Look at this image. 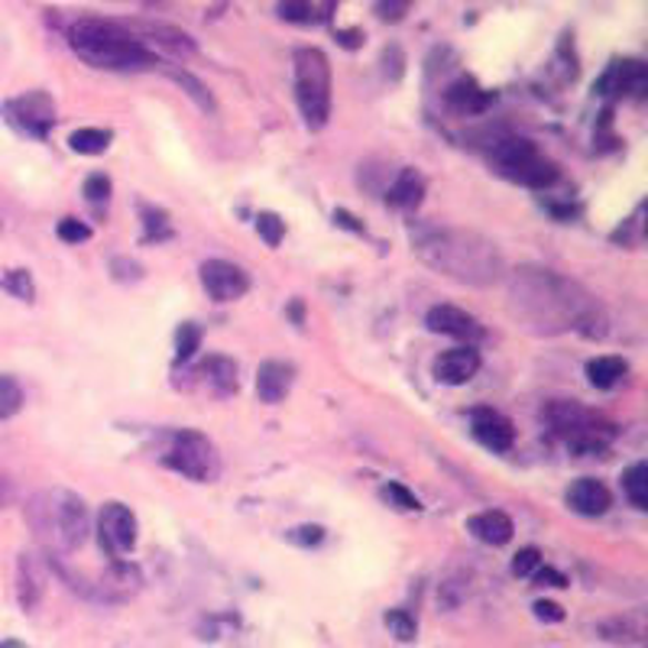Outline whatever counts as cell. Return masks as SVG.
<instances>
[{
	"label": "cell",
	"mask_w": 648,
	"mask_h": 648,
	"mask_svg": "<svg viewBox=\"0 0 648 648\" xmlns=\"http://www.w3.org/2000/svg\"><path fill=\"white\" fill-rule=\"evenodd\" d=\"M513 302L516 308L538 325V331H580L587 338H604L606 325L597 302L574 282H567L555 272L542 269H522L513 279Z\"/></svg>",
	"instance_id": "6da1fadb"
},
{
	"label": "cell",
	"mask_w": 648,
	"mask_h": 648,
	"mask_svg": "<svg viewBox=\"0 0 648 648\" xmlns=\"http://www.w3.org/2000/svg\"><path fill=\"white\" fill-rule=\"evenodd\" d=\"M412 250L432 269L471 286H490L503 272V259L496 254V247L457 227H438V224L412 227Z\"/></svg>",
	"instance_id": "7a4b0ae2"
},
{
	"label": "cell",
	"mask_w": 648,
	"mask_h": 648,
	"mask_svg": "<svg viewBox=\"0 0 648 648\" xmlns=\"http://www.w3.org/2000/svg\"><path fill=\"white\" fill-rule=\"evenodd\" d=\"M69 49L91 69L107 72H140L156 65V55L143 45V40H136L121 23L97 17H82L69 27Z\"/></svg>",
	"instance_id": "3957f363"
},
{
	"label": "cell",
	"mask_w": 648,
	"mask_h": 648,
	"mask_svg": "<svg viewBox=\"0 0 648 648\" xmlns=\"http://www.w3.org/2000/svg\"><path fill=\"white\" fill-rule=\"evenodd\" d=\"M296 101L305 117V127L321 130L331 117V62L321 49H296Z\"/></svg>",
	"instance_id": "277c9868"
},
{
	"label": "cell",
	"mask_w": 648,
	"mask_h": 648,
	"mask_svg": "<svg viewBox=\"0 0 648 648\" xmlns=\"http://www.w3.org/2000/svg\"><path fill=\"white\" fill-rule=\"evenodd\" d=\"M545 419L555 432L567 438V448L574 454H600L613 434V429L600 422L594 412H587L577 402H564V399H555L545 405Z\"/></svg>",
	"instance_id": "5b68a950"
},
{
	"label": "cell",
	"mask_w": 648,
	"mask_h": 648,
	"mask_svg": "<svg viewBox=\"0 0 648 648\" xmlns=\"http://www.w3.org/2000/svg\"><path fill=\"white\" fill-rule=\"evenodd\" d=\"M493 163L506 178H513L518 185H528V188H548L558 178V166L552 160H545L532 140H522V136L500 140L493 146Z\"/></svg>",
	"instance_id": "8992f818"
},
{
	"label": "cell",
	"mask_w": 648,
	"mask_h": 648,
	"mask_svg": "<svg viewBox=\"0 0 648 648\" xmlns=\"http://www.w3.org/2000/svg\"><path fill=\"white\" fill-rule=\"evenodd\" d=\"M166 467H173L175 474L188 476V480H212L217 471L215 448L205 434L198 432H175L169 438V448L163 454Z\"/></svg>",
	"instance_id": "52a82bcc"
},
{
	"label": "cell",
	"mask_w": 648,
	"mask_h": 648,
	"mask_svg": "<svg viewBox=\"0 0 648 648\" xmlns=\"http://www.w3.org/2000/svg\"><path fill=\"white\" fill-rule=\"evenodd\" d=\"M49 525L65 552L82 548L88 538V506L75 493H52L49 496Z\"/></svg>",
	"instance_id": "ba28073f"
},
{
	"label": "cell",
	"mask_w": 648,
	"mask_h": 648,
	"mask_svg": "<svg viewBox=\"0 0 648 648\" xmlns=\"http://www.w3.org/2000/svg\"><path fill=\"white\" fill-rule=\"evenodd\" d=\"M10 127H17L27 136H45L55 124V104L45 91H27L23 97L7 101L3 107Z\"/></svg>",
	"instance_id": "9c48e42d"
},
{
	"label": "cell",
	"mask_w": 648,
	"mask_h": 648,
	"mask_svg": "<svg viewBox=\"0 0 648 648\" xmlns=\"http://www.w3.org/2000/svg\"><path fill=\"white\" fill-rule=\"evenodd\" d=\"M97 532H101V548L111 558H121L136 545V516L124 503H107L97 518Z\"/></svg>",
	"instance_id": "30bf717a"
},
{
	"label": "cell",
	"mask_w": 648,
	"mask_h": 648,
	"mask_svg": "<svg viewBox=\"0 0 648 648\" xmlns=\"http://www.w3.org/2000/svg\"><path fill=\"white\" fill-rule=\"evenodd\" d=\"M202 286L208 289V296L215 302H234V299H244L247 289H250V279L240 266L227 263V259H208L202 266Z\"/></svg>",
	"instance_id": "8fae6325"
},
{
	"label": "cell",
	"mask_w": 648,
	"mask_h": 648,
	"mask_svg": "<svg viewBox=\"0 0 648 648\" xmlns=\"http://www.w3.org/2000/svg\"><path fill=\"white\" fill-rule=\"evenodd\" d=\"M600 94H626V97H642L648 91V69L639 59H623L613 62L597 82Z\"/></svg>",
	"instance_id": "7c38bea8"
},
{
	"label": "cell",
	"mask_w": 648,
	"mask_h": 648,
	"mask_svg": "<svg viewBox=\"0 0 648 648\" xmlns=\"http://www.w3.org/2000/svg\"><path fill=\"white\" fill-rule=\"evenodd\" d=\"M425 325L432 328L434 335H448V338H457V341H467L474 347L483 338V328L474 315H467L464 308H454V305H434L425 318Z\"/></svg>",
	"instance_id": "4fadbf2b"
},
{
	"label": "cell",
	"mask_w": 648,
	"mask_h": 648,
	"mask_svg": "<svg viewBox=\"0 0 648 648\" xmlns=\"http://www.w3.org/2000/svg\"><path fill=\"white\" fill-rule=\"evenodd\" d=\"M480 370V353L476 347H454V350H444L438 360H434V377L448 387H464L471 383Z\"/></svg>",
	"instance_id": "5bb4252c"
},
{
	"label": "cell",
	"mask_w": 648,
	"mask_h": 648,
	"mask_svg": "<svg viewBox=\"0 0 648 648\" xmlns=\"http://www.w3.org/2000/svg\"><path fill=\"white\" fill-rule=\"evenodd\" d=\"M474 434L476 441L490 451H510L513 441H516V432H513V422L493 409H476L474 412Z\"/></svg>",
	"instance_id": "9a60e30c"
},
{
	"label": "cell",
	"mask_w": 648,
	"mask_h": 648,
	"mask_svg": "<svg viewBox=\"0 0 648 648\" xmlns=\"http://www.w3.org/2000/svg\"><path fill=\"white\" fill-rule=\"evenodd\" d=\"M567 506L580 516H604L609 510V490H606L600 480L594 476H584L577 480L570 490H567Z\"/></svg>",
	"instance_id": "2e32d148"
},
{
	"label": "cell",
	"mask_w": 648,
	"mask_h": 648,
	"mask_svg": "<svg viewBox=\"0 0 648 648\" xmlns=\"http://www.w3.org/2000/svg\"><path fill=\"white\" fill-rule=\"evenodd\" d=\"M292 387V367L289 363H279V360H266L257 373V395L259 402L266 405H276L286 399V392Z\"/></svg>",
	"instance_id": "e0dca14e"
},
{
	"label": "cell",
	"mask_w": 648,
	"mask_h": 648,
	"mask_svg": "<svg viewBox=\"0 0 648 648\" xmlns=\"http://www.w3.org/2000/svg\"><path fill=\"white\" fill-rule=\"evenodd\" d=\"M444 101L457 114H480V111H486L493 104V94L483 91L474 79H457L454 85L444 91Z\"/></svg>",
	"instance_id": "ac0fdd59"
},
{
	"label": "cell",
	"mask_w": 648,
	"mask_h": 648,
	"mask_svg": "<svg viewBox=\"0 0 648 648\" xmlns=\"http://www.w3.org/2000/svg\"><path fill=\"white\" fill-rule=\"evenodd\" d=\"M467 528L474 532L480 542H486V545H506L510 538H513V518L506 516V513H500V510H490V513H480L467 522Z\"/></svg>",
	"instance_id": "d6986e66"
},
{
	"label": "cell",
	"mask_w": 648,
	"mask_h": 648,
	"mask_svg": "<svg viewBox=\"0 0 648 648\" xmlns=\"http://www.w3.org/2000/svg\"><path fill=\"white\" fill-rule=\"evenodd\" d=\"M422 195H425V175L419 173V169H402L399 178L392 182L387 198L395 208H419Z\"/></svg>",
	"instance_id": "ffe728a7"
},
{
	"label": "cell",
	"mask_w": 648,
	"mask_h": 648,
	"mask_svg": "<svg viewBox=\"0 0 648 648\" xmlns=\"http://www.w3.org/2000/svg\"><path fill=\"white\" fill-rule=\"evenodd\" d=\"M17 580H20V604L23 609H33V606L43 600V570H40V564L33 555H23L20 558V570H17Z\"/></svg>",
	"instance_id": "44dd1931"
},
{
	"label": "cell",
	"mask_w": 648,
	"mask_h": 648,
	"mask_svg": "<svg viewBox=\"0 0 648 648\" xmlns=\"http://www.w3.org/2000/svg\"><path fill=\"white\" fill-rule=\"evenodd\" d=\"M626 360H619V357H597V360H590L587 363V380H590V387L597 389H613L623 377H626Z\"/></svg>",
	"instance_id": "7402d4cb"
},
{
	"label": "cell",
	"mask_w": 648,
	"mask_h": 648,
	"mask_svg": "<svg viewBox=\"0 0 648 648\" xmlns=\"http://www.w3.org/2000/svg\"><path fill=\"white\" fill-rule=\"evenodd\" d=\"M111 140H114V133H111V130L82 127L69 136V146H72L75 153H82V156H101V153L111 146Z\"/></svg>",
	"instance_id": "603a6c76"
},
{
	"label": "cell",
	"mask_w": 648,
	"mask_h": 648,
	"mask_svg": "<svg viewBox=\"0 0 648 648\" xmlns=\"http://www.w3.org/2000/svg\"><path fill=\"white\" fill-rule=\"evenodd\" d=\"M623 490L636 510H648V464H632L623 474Z\"/></svg>",
	"instance_id": "cb8c5ba5"
},
{
	"label": "cell",
	"mask_w": 648,
	"mask_h": 648,
	"mask_svg": "<svg viewBox=\"0 0 648 648\" xmlns=\"http://www.w3.org/2000/svg\"><path fill=\"white\" fill-rule=\"evenodd\" d=\"M205 373H208L212 387H215L220 395H227V392L237 389V367H234V360H227V357H208Z\"/></svg>",
	"instance_id": "d4e9b609"
},
{
	"label": "cell",
	"mask_w": 648,
	"mask_h": 648,
	"mask_svg": "<svg viewBox=\"0 0 648 648\" xmlns=\"http://www.w3.org/2000/svg\"><path fill=\"white\" fill-rule=\"evenodd\" d=\"M23 405V389L13 377H0V422L13 419Z\"/></svg>",
	"instance_id": "484cf974"
},
{
	"label": "cell",
	"mask_w": 648,
	"mask_h": 648,
	"mask_svg": "<svg viewBox=\"0 0 648 648\" xmlns=\"http://www.w3.org/2000/svg\"><path fill=\"white\" fill-rule=\"evenodd\" d=\"M3 289H7V292H13V296H17V299H23V302H33V296H37L33 279H30V272H27V269H10V272L3 276Z\"/></svg>",
	"instance_id": "4316f807"
},
{
	"label": "cell",
	"mask_w": 648,
	"mask_h": 648,
	"mask_svg": "<svg viewBox=\"0 0 648 648\" xmlns=\"http://www.w3.org/2000/svg\"><path fill=\"white\" fill-rule=\"evenodd\" d=\"M85 198H88V205H91L94 212L107 208V198H111V178H107V175H101V173L88 175Z\"/></svg>",
	"instance_id": "83f0119b"
},
{
	"label": "cell",
	"mask_w": 648,
	"mask_h": 648,
	"mask_svg": "<svg viewBox=\"0 0 648 648\" xmlns=\"http://www.w3.org/2000/svg\"><path fill=\"white\" fill-rule=\"evenodd\" d=\"M198 344H202L198 325H182V328L175 331V357H178V360H192Z\"/></svg>",
	"instance_id": "f1b7e54d"
},
{
	"label": "cell",
	"mask_w": 648,
	"mask_h": 648,
	"mask_svg": "<svg viewBox=\"0 0 648 648\" xmlns=\"http://www.w3.org/2000/svg\"><path fill=\"white\" fill-rule=\"evenodd\" d=\"M387 629L399 639V642H412L415 639V619L405 609H389Z\"/></svg>",
	"instance_id": "f546056e"
},
{
	"label": "cell",
	"mask_w": 648,
	"mask_h": 648,
	"mask_svg": "<svg viewBox=\"0 0 648 648\" xmlns=\"http://www.w3.org/2000/svg\"><path fill=\"white\" fill-rule=\"evenodd\" d=\"M380 496L387 500L389 506H395V510H405V513L419 510V500H415V493H409L402 483H387V486L380 490Z\"/></svg>",
	"instance_id": "4dcf8cb0"
},
{
	"label": "cell",
	"mask_w": 648,
	"mask_h": 648,
	"mask_svg": "<svg viewBox=\"0 0 648 648\" xmlns=\"http://www.w3.org/2000/svg\"><path fill=\"white\" fill-rule=\"evenodd\" d=\"M279 17L289 23H311L315 20V7L308 0H282L279 3Z\"/></svg>",
	"instance_id": "1f68e13d"
},
{
	"label": "cell",
	"mask_w": 648,
	"mask_h": 648,
	"mask_svg": "<svg viewBox=\"0 0 648 648\" xmlns=\"http://www.w3.org/2000/svg\"><path fill=\"white\" fill-rule=\"evenodd\" d=\"M55 234H59V240H65V244H85L88 237H91V227L82 224L79 217H62Z\"/></svg>",
	"instance_id": "d6a6232c"
},
{
	"label": "cell",
	"mask_w": 648,
	"mask_h": 648,
	"mask_svg": "<svg viewBox=\"0 0 648 648\" xmlns=\"http://www.w3.org/2000/svg\"><path fill=\"white\" fill-rule=\"evenodd\" d=\"M282 230H286V224L279 220V215H269V212H263L257 217V234L269 244V247H279V240H282Z\"/></svg>",
	"instance_id": "836d02e7"
},
{
	"label": "cell",
	"mask_w": 648,
	"mask_h": 648,
	"mask_svg": "<svg viewBox=\"0 0 648 648\" xmlns=\"http://www.w3.org/2000/svg\"><path fill=\"white\" fill-rule=\"evenodd\" d=\"M143 217H146V240H166L169 234H173V227H169V220L163 212H156V208H143Z\"/></svg>",
	"instance_id": "e575fe53"
},
{
	"label": "cell",
	"mask_w": 648,
	"mask_h": 648,
	"mask_svg": "<svg viewBox=\"0 0 648 648\" xmlns=\"http://www.w3.org/2000/svg\"><path fill=\"white\" fill-rule=\"evenodd\" d=\"M286 538H289L292 545H299V548H311V545H321V542H325V528H321V525H299V528H292Z\"/></svg>",
	"instance_id": "d590c367"
},
{
	"label": "cell",
	"mask_w": 648,
	"mask_h": 648,
	"mask_svg": "<svg viewBox=\"0 0 648 648\" xmlns=\"http://www.w3.org/2000/svg\"><path fill=\"white\" fill-rule=\"evenodd\" d=\"M538 564H542L538 548H522L516 558H513V574H516V577H528V574H535Z\"/></svg>",
	"instance_id": "8d00e7d4"
},
{
	"label": "cell",
	"mask_w": 648,
	"mask_h": 648,
	"mask_svg": "<svg viewBox=\"0 0 648 648\" xmlns=\"http://www.w3.org/2000/svg\"><path fill=\"white\" fill-rule=\"evenodd\" d=\"M409 7H412V0H377L380 20H389V23H399V20L405 17Z\"/></svg>",
	"instance_id": "74e56055"
},
{
	"label": "cell",
	"mask_w": 648,
	"mask_h": 648,
	"mask_svg": "<svg viewBox=\"0 0 648 648\" xmlns=\"http://www.w3.org/2000/svg\"><path fill=\"white\" fill-rule=\"evenodd\" d=\"M535 584H542V587H567V577H564L562 570H555V567H535Z\"/></svg>",
	"instance_id": "f35d334b"
},
{
	"label": "cell",
	"mask_w": 648,
	"mask_h": 648,
	"mask_svg": "<svg viewBox=\"0 0 648 648\" xmlns=\"http://www.w3.org/2000/svg\"><path fill=\"white\" fill-rule=\"evenodd\" d=\"M532 613H535V619H542V623H562L564 619V609L558 604H552V600H538V604L532 606Z\"/></svg>",
	"instance_id": "ab89813d"
},
{
	"label": "cell",
	"mask_w": 648,
	"mask_h": 648,
	"mask_svg": "<svg viewBox=\"0 0 648 648\" xmlns=\"http://www.w3.org/2000/svg\"><path fill=\"white\" fill-rule=\"evenodd\" d=\"M335 220L347 227V230H353V234H363V224H357V217L350 215V212H335Z\"/></svg>",
	"instance_id": "60d3db41"
},
{
	"label": "cell",
	"mask_w": 648,
	"mask_h": 648,
	"mask_svg": "<svg viewBox=\"0 0 648 648\" xmlns=\"http://www.w3.org/2000/svg\"><path fill=\"white\" fill-rule=\"evenodd\" d=\"M10 500H13V480L7 474H0V510L10 506Z\"/></svg>",
	"instance_id": "b9f144b4"
},
{
	"label": "cell",
	"mask_w": 648,
	"mask_h": 648,
	"mask_svg": "<svg viewBox=\"0 0 648 648\" xmlns=\"http://www.w3.org/2000/svg\"><path fill=\"white\" fill-rule=\"evenodd\" d=\"M338 40H341V45H347V49H357L360 40H363V33H360V30H341Z\"/></svg>",
	"instance_id": "7bdbcfd3"
},
{
	"label": "cell",
	"mask_w": 648,
	"mask_h": 648,
	"mask_svg": "<svg viewBox=\"0 0 648 648\" xmlns=\"http://www.w3.org/2000/svg\"><path fill=\"white\" fill-rule=\"evenodd\" d=\"M0 648H27V646H23V642H17V639H3Z\"/></svg>",
	"instance_id": "ee69618b"
}]
</instances>
